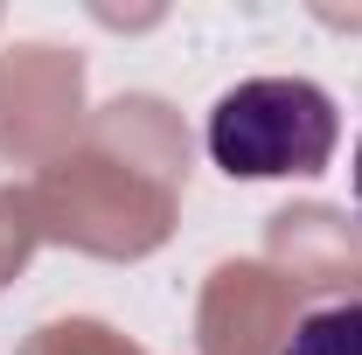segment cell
Listing matches in <instances>:
<instances>
[{
	"instance_id": "1",
	"label": "cell",
	"mask_w": 362,
	"mask_h": 355,
	"mask_svg": "<svg viewBox=\"0 0 362 355\" xmlns=\"http://www.w3.org/2000/svg\"><path fill=\"white\" fill-rule=\"evenodd\" d=\"M341 112L314 77H244L209 105V161L230 181L320 175L334 161Z\"/></svg>"
},
{
	"instance_id": "2",
	"label": "cell",
	"mask_w": 362,
	"mask_h": 355,
	"mask_svg": "<svg viewBox=\"0 0 362 355\" xmlns=\"http://www.w3.org/2000/svg\"><path fill=\"white\" fill-rule=\"evenodd\" d=\"M286 355H362V300L307 307L286 334Z\"/></svg>"
},
{
	"instance_id": "3",
	"label": "cell",
	"mask_w": 362,
	"mask_h": 355,
	"mask_svg": "<svg viewBox=\"0 0 362 355\" xmlns=\"http://www.w3.org/2000/svg\"><path fill=\"white\" fill-rule=\"evenodd\" d=\"M356 202H362V146H356Z\"/></svg>"
}]
</instances>
